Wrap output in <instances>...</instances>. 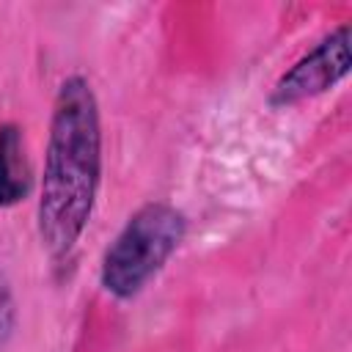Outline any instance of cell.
<instances>
[{
  "instance_id": "obj_1",
  "label": "cell",
  "mask_w": 352,
  "mask_h": 352,
  "mask_svg": "<svg viewBox=\"0 0 352 352\" xmlns=\"http://www.w3.org/2000/svg\"><path fill=\"white\" fill-rule=\"evenodd\" d=\"M102 168L99 110L91 85L69 77L55 99L47 165L38 198V236L55 256L66 253L82 234Z\"/></svg>"
},
{
  "instance_id": "obj_2",
  "label": "cell",
  "mask_w": 352,
  "mask_h": 352,
  "mask_svg": "<svg viewBox=\"0 0 352 352\" xmlns=\"http://www.w3.org/2000/svg\"><path fill=\"white\" fill-rule=\"evenodd\" d=\"M184 236V217L168 204L138 209L102 261V286L116 297L138 294L148 278L170 258Z\"/></svg>"
},
{
  "instance_id": "obj_3",
  "label": "cell",
  "mask_w": 352,
  "mask_h": 352,
  "mask_svg": "<svg viewBox=\"0 0 352 352\" xmlns=\"http://www.w3.org/2000/svg\"><path fill=\"white\" fill-rule=\"evenodd\" d=\"M349 72V28H338L316 50L300 58L275 85L272 104H294L336 85Z\"/></svg>"
},
{
  "instance_id": "obj_4",
  "label": "cell",
  "mask_w": 352,
  "mask_h": 352,
  "mask_svg": "<svg viewBox=\"0 0 352 352\" xmlns=\"http://www.w3.org/2000/svg\"><path fill=\"white\" fill-rule=\"evenodd\" d=\"M30 190V165L22 135L14 124L0 126V206L22 201Z\"/></svg>"
}]
</instances>
